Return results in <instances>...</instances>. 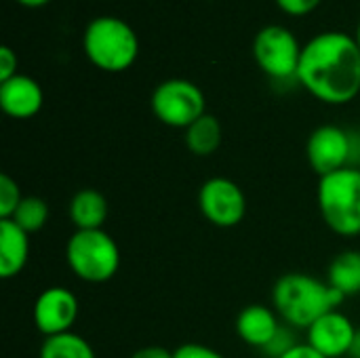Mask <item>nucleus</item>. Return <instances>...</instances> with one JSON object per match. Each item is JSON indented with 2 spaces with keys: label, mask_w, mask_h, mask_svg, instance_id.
<instances>
[{
  "label": "nucleus",
  "mask_w": 360,
  "mask_h": 358,
  "mask_svg": "<svg viewBox=\"0 0 360 358\" xmlns=\"http://www.w3.org/2000/svg\"><path fill=\"white\" fill-rule=\"evenodd\" d=\"M21 200L23 196H21L19 184L8 173H2L0 175V219H11L17 207L21 205Z\"/></svg>",
  "instance_id": "nucleus-20"
},
{
  "label": "nucleus",
  "mask_w": 360,
  "mask_h": 358,
  "mask_svg": "<svg viewBox=\"0 0 360 358\" xmlns=\"http://www.w3.org/2000/svg\"><path fill=\"white\" fill-rule=\"evenodd\" d=\"M30 234L13 219H0V279H15L27 264Z\"/></svg>",
  "instance_id": "nucleus-14"
},
{
  "label": "nucleus",
  "mask_w": 360,
  "mask_h": 358,
  "mask_svg": "<svg viewBox=\"0 0 360 358\" xmlns=\"http://www.w3.org/2000/svg\"><path fill=\"white\" fill-rule=\"evenodd\" d=\"M297 342H295V333H293V327H281L278 329V333L274 335V340L268 344V348L264 350V354H268L270 358H278L283 357L287 350H291L293 346H295Z\"/></svg>",
  "instance_id": "nucleus-21"
},
{
  "label": "nucleus",
  "mask_w": 360,
  "mask_h": 358,
  "mask_svg": "<svg viewBox=\"0 0 360 358\" xmlns=\"http://www.w3.org/2000/svg\"><path fill=\"white\" fill-rule=\"evenodd\" d=\"M82 51L97 70L118 74L137 61L139 38L124 19L101 15L84 27Z\"/></svg>",
  "instance_id": "nucleus-3"
},
{
  "label": "nucleus",
  "mask_w": 360,
  "mask_h": 358,
  "mask_svg": "<svg viewBox=\"0 0 360 358\" xmlns=\"http://www.w3.org/2000/svg\"><path fill=\"white\" fill-rule=\"evenodd\" d=\"M278 358H327V357H323L319 350H314L308 342H306V344H300V342H297L291 350H287L283 357H278Z\"/></svg>",
  "instance_id": "nucleus-25"
},
{
  "label": "nucleus",
  "mask_w": 360,
  "mask_h": 358,
  "mask_svg": "<svg viewBox=\"0 0 360 358\" xmlns=\"http://www.w3.org/2000/svg\"><path fill=\"white\" fill-rule=\"evenodd\" d=\"M314 99L344 106L360 93V49L346 32H323L304 44L295 78Z\"/></svg>",
  "instance_id": "nucleus-1"
},
{
  "label": "nucleus",
  "mask_w": 360,
  "mask_h": 358,
  "mask_svg": "<svg viewBox=\"0 0 360 358\" xmlns=\"http://www.w3.org/2000/svg\"><path fill=\"white\" fill-rule=\"evenodd\" d=\"M15 2H19L21 6H27V8H38V6L49 4L51 0H15Z\"/></svg>",
  "instance_id": "nucleus-27"
},
{
  "label": "nucleus",
  "mask_w": 360,
  "mask_h": 358,
  "mask_svg": "<svg viewBox=\"0 0 360 358\" xmlns=\"http://www.w3.org/2000/svg\"><path fill=\"white\" fill-rule=\"evenodd\" d=\"M234 327H236L238 338L247 346L264 352L268 344L274 340V335L278 333V329L283 327V321L274 308L264 306V304H251L238 312Z\"/></svg>",
  "instance_id": "nucleus-13"
},
{
  "label": "nucleus",
  "mask_w": 360,
  "mask_h": 358,
  "mask_svg": "<svg viewBox=\"0 0 360 358\" xmlns=\"http://www.w3.org/2000/svg\"><path fill=\"white\" fill-rule=\"evenodd\" d=\"M129 358H173V352L162 346H146L135 350Z\"/></svg>",
  "instance_id": "nucleus-26"
},
{
  "label": "nucleus",
  "mask_w": 360,
  "mask_h": 358,
  "mask_svg": "<svg viewBox=\"0 0 360 358\" xmlns=\"http://www.w3.org/2000/svg\"><path fill=\"white\" fill-rule=\"evenodd\" d=\"M68 213L76 230H101L108 219V200L99 190L82 188L72 196Z\"/></svg>",
  "instance_id": "nucleus-15"
},
{
  "label": "nucleus",
  "mask_w": 360,
  "mask_h": 358,
  "mask_svg": "<svg viewBox=\"0 0 360 358\" xmlns=\"http://www.w3.org/2000/svg\"><path fill=\"white\" fill-rule=\"evenodd\" d=\"M17 65H19L17 53L8 44H4L0 49V82H4V80L13 78L15 74H19L17 72Z\"/></svg>",
  "instance_id": "nucleus-24"
},
{
  "label": "nucleus",
  "mask_w": 360,
  "mask_h": 358,
  "mask_svg": "<svg viewBox=\"0 0 360 358\" xmlns=\"http://www.w3.org/2000/svg\"><path fill=\"white\" fill-rule=\"evenodd\" d=\"M44 103L42 87L27 74H15L0 82V108L8 118L27 120L34 118Z\"/></svg>",
  "instance_id": "nucleus-12"
},
{
  "label": "nucleus",
  "mask_w": 360,
  "mask_h": 358,
  "mask_svg": "<svg viewBox=\"0 0 360 358\" xmlns=\"http://www.w3.org/2000/svg\"><path fill=\"white\" fill-rule=\"evenodd\" d=\"M316 203L331 232L352 238L360 234V169L346 167L319 177Z\"/></svg>",
  "instance_id": "nucleus-4"
},
{
  "label": "nucleus",
  "mask_w": 360,
  "mask_h": 358,
  "mask_svg": "<svg viewBox=\"0 0 360 358\" xmlns=\"http://www.w3.org/2000/svg\"><path fill=\"white\" fill-rule=\"evenodd\" d=\"M65 262L76 279L99 285L116 276L120 268V249L103 228L76 230L68 238Z\"/></svg>",
  "instance_id": "nucleus-5"
},
{
  "label": "nucleus",
  "mask_w": 360,
  "mask_h": 358,
  "mask_svg": "<svg viewBox=\"0 0 360 358\" xmlns=\"http://www.w3.org/2000/svg\"><path fill=\"white\" fill-rule=\"evenodd\" d=\"M344 302L327 281L306 272H287L272 287V306L283 323L293 329L308 331L321 317Z\"/></svg>",
  "instance_id": "nucleus-2"
},
{
  "label": "nucleus",
  "mask_w": 360,
  "mask_h": 358,
  "mask_svg": "<svg viewBox=\"0 0 360 358\" xmlns=\"http://www.w3.org/2000/svg\"><path fill=\"white\" fill-rule=\"evenodd\" d=\"M274 2L287 15H291V17H304V15H310L312 11H316L323 0H274Z\"/></svg>",
  "instance_id": "nucleus-22"
},
{
  "label": "nucleus",
  "mask_w": 360,
  "mask_h": 358,
  "mask_svg": "<svg viewBox=\"0 0 360 358\" xmlns=\"http://www.w3.org/2000/svg\"><path fill=\"white\" fill-rule=\"evenodd\" d=\"M32 317L44 338L70 333L78 319V300L65 287H49L36 298Z\"/></svg>",
  "instance_id": "nucleus-10"
},
{
  "label": "nucleus",
  "mask_w": 360,
  "mask_h": 358,
  "mask_svg": "<svg viewBox=\"0 0 360 358\" xmlns=\"http://www.w3.org/2000/svg\"><path fill=\"white\" fill-rule=\"evenodd\" d=\"M350 357H352V358H360V331H359V333H356V340H354V344H352Z\"/></svg>",
  "instance_id": "nucleus-28"
},
{
  "label": "nucleus",
  "mask_w": 360,
  "mask_h": 358,
  "mask_svg": "<svg viewBox=\"0 0 360 358\" xmlns=\"http://www.w3.org/2000/svg\"><path fill=\"white\" fill-rule=\"evenodd\" d=\"M38 358H97L93 346L78 333H61L44 338Z\"/></svg>",
  "instance_id": "nucleus-18"
},
{
  "label": "nucleus",
  "mask_w": 360,
  "mask_h": 358,
  "mask_svg": "<svg viewBox=\"0 0 360 358\" xmlns=\"http://www.w3.org/2000/svg\"><path fill=\"white\" fill-rule=\"evenodd\" d=\"M150 106L162 124L184 131L202 114H207V99L202 89L186 78L162 80L154 89Z\"/></svg>",
  "instance_id": "nucleus-6"
},
{
  "label": "nucleus",
  "mask_w": 360,
  "mask_h": 358,
  "mask_svg": "<svg viewBox=\"0 0 360 358\" xmlns=\"http://www.w3.org/2000/svg\"><path fill=\"white\" fill-rule=\"evenodd\" d=\"M354 154V141L352 135L338 127V124H321L316 127L306 143V158L310 169L319 175L325 177L329 173H335L340 169L352 167Z\"/></svg>",
  "instance_id": "nucleus-9"
},
{
  "label": "nucleus",
  "mask_w": 360,
  "mask_h": 358,
  "mask_svg": "<svg viewBox=\"0 0 360 358\" xmlns=\"http://www.w3.org/2000/svg\"><path fill=\"white\" fill-rule=\"evenodd\" d=\"M198 209L215 228H234L247 215V196L230 177H211L198 190Z\"/></svg>",
  "instance_id": "nucleus-8"
},
{
  "label": "nucleus",
  "mask_w": 360,
  "mask_h": 358,
  "mask_svg": "<svg viewBox=\"0 0 360 358\" xmlns=\"http://www.w3.org/2000/svg\"><path fill=\"white\" fill-rule=\"evenodd\" d=\"M359 329L354 323L340 310H331L321 317L306 331L308 344L327 358L350 357L352 344L356 340Z\"/></svg>",
  "instance_id": "nucleus-11"
},
{
  "label": "nucleus",
  "mask_w": 360,
  "mask_h": 358,
  "mask_svg": "<svg viewBox=\"0 0 360 358\" xmlns=\"http://www.w3.org/2000/svg\"><path fill=\"white\" fill-rule=\"evenodd\" d=\"M253 57L259 70L276 80L297 78L304 46L291 30L281 23L264 25L253 38Z\"/></svg>",
  "instance_id": "nucleus-7"
},
{
  "label": "nucleus",
  "mask_w": 360,
  "mask_h": 358,
  "mask_svg": "<svg viewBox=\"0 0 360 358\" xmlns=\"http://www.w3.org/2000/svg\"><path fill=\"white\" fill-rule=\"evenodd\" d=\"M354 40H356V44H359V49H360V23H359V27H356V34H354Z\"/></svg>",
  "instance_id": "nucleus-29"
},
{
  "label": "nucleus",
  "mask_w": 360,
  "mask_h": 358,
  "mask_svg": "<svg viewBox=\"0 0 360 358\" xmlns=\"http://www.w3.org/2000/svg\"><path fill=\"white\" fill-rule=\"evenodd\" d=\"M173 358H226L221 352L209 348V346H202V344H196V342H190V344H184L179 346L177 350H173Z\"/></svg>",
  "instance_id": "nucleus-23"
},
{
  "label": "nucleus",
  "mask_w": 360,
  "mask_h": 358,
  "mask_svg": "<svg viewBox=\"0 0 360 358\" xmlns=\"http://www.w3.org/2000/svg\"><path fill=\"white\" fill-rule=\"evenodd\" d=\"M186 148L194 156H211L219 150L221 139H224V129L221 122L213 114H202L198 120H194L186 129Z\"/></svg>",
  "instance_id": "nucleus-16"
},
{
  "label": "nucleus",
  "mask_w": 360,
  "mask_h": 358,
  "mask_svg": "<svg viewBox=\"0 0 360 358\" xmlns=\"http://www.w3.org/2000/svg\"><path fill=\"white\" fill-rule=\"evenodd\" d=\"M21 230L27 234H34L42 230L49 222V205L40 196H23L21 205L17 207L15 215L11 217Z\"/></svg>",
  "instance_id": "nucleus-19"
},
{
  "label": "nucleus",
  "mask_w": 360,
  "mask_h": 358,
  "mask_svg": "<svg viewBox=\"0 0 360 358\" xmlns=\"http://www.w3.org/2000/svg\"><path fill=\"white\" fill-rule=\"evenodd\" d=\"M327 283L346 298L359 295L360 293V251H344L340 253L331 266H329V274H327Z\"/></svg>",
  "instance_id": "nucleus-17"
}]
</instances>
